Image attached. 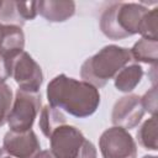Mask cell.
Returning a JSON list of instances; mask_svg holds the SVG:
<instances>
[{
  "instance_id": "1",
  "label": "cell",
  "mask_w": 158,
  "mask_h": 158,
  "mask_svg": "<svg viewBox=\"0 0 158 158\" xmlns=\"http://www.w3.org/2000/svg\"><path fill=\"white\" fill-rule=\"evenodd\" d=\"M47 98L49 105L80 118L93 115L100 104V93L95 86L65 74H59L49 81Z\"/></svg>"
},
{
  "instance_id": "2",
  "label": "cell",
  "mask_w": 158,
  "mask_h": 158,
  "mask_svg": "<svg viewBox=\"0 0 158 158\" xmlns=\"http://www.w3.org/2000/svg\"><path fill=\"white\" fill-rule=\"evenodd\" d=\"M132 60L133 59L128 48L109 44L94 56L89 57L81 64L80 75L84 81L91 84L96 89L102 88Z\"/></svg>"
},
{
  "instance_id": "3",
  "label": "cell",
  "mask_w": 158,
  "mask_h": 158,
  "mask_svg": "<svg viewBox=\"0 0 158 158\" xmlns=\"http://www.w3.org/2000/svg\"><path fill=\"white\" fill-rule=\"evenodd\" d=\"M147 9L136 2H115L101 15L100 30L111 40H121L138 33L141 21Z\"/></svg>"
},
{
  "instance_id": "4",
  "label": "cell",
  "mask_w": 158,
  "mask_h": 158,
  "mask_svg": "<svg viewBox=\"0 0 158 158\" xmlns=\"http://www.w3.org/2000/svg\"><path fill=\"white\" fill-rule=\"evenodd\" d=\"M54 158H96L95 146L74 126L63 125L49 137Z\"/></svg>"
},
{
  "instance_id": "5",
  "label": "cell",
  "mask_w": 158,
  "mask_h": 158,
  "mask_svg": "<svg viewBox=\"0 0 158 158\" xmlns=\"http://www.w3.org/2000/svg\"><path fill=\"white\" fill-rule=\"evenodd\" d=\"M41 104L40 93L17 89L6 121L10 131L25 132L31 130L35 118L40 114Z\"/></svg>"
},
{
  "instance_id": "6",
  "label": "cell",
  "mask_w": 158,
  "mask_h": 158,
  "mask_svg": "<svg viewBox=\"0 0 158 158\" xmlns=\"http://www.w3.org/2000/svg\"><path fill=\"white\" fill-rule=\"evenodd\" d=\"M99 147L104 158H136L137 146L127 130L110 127L105 130L99 139Z\"/></svg>"
},
{
  "instance_id": "7",
  "label": "cell",
  "mask_w": 158,
  "mask_h": 158,
  "mask_svg": "<svg viewBox=\"0 0 158 158\" xmlns=\"http://www.w3.org/2000/svg\"><path fill=\"white\" fill-rule=\"evenodd\" d=\"M12 77L19 89L38 93L43 81V73L40 64L25 51H22L14 60Z\"/></svg>"
},
{
  "instance_id": "8",
  "label": "cell",
  "mask_w": 158,
  "mask_h": 158,
  "mask_svg": "<svg viewBox=\"0 0 158 158\" xmlns=\"http://www.w3.org/2000/svg\"><path fill=\"white\" fill-rule=\"evenodd\" d=\"M144 109L142 106L141 96L136 94H130L122 96L116 101L112 109L111 120L114 126L130 130L136 127L144 115Z\"/></svg>"
},
{
  "instance_id": "9",
  "label": "cell",
  "mask_w": 158,
  "mask_h": 158,
  "mask_svg": "<svg viewBox=\"0 0 158 158\" xmlns=\"http://www.w3.org/2000/svg\"><path fill=\"white\" fill-rule=\"evenodd\" d=\"M2 147L15 158H35L41 144L32 130L25 132L7 131L4 136Z\"/></svg>"
},
{
  "instance_id": "10",
  "label": "cell",
  "mask_w": 158,
  "mask_h": 158,
  "mask_svg": "<svg viewBox=\"0 0 158 158\" xmlns=\"http://www.w3.org/2000/svg\"><path fill=\"white\" fill-rule=\"evenodd\" d=\"M37 12H40L49 22H63L74 15L75 4L73 1L62 0L37 1Z\"/></svg>"
},
{
  "instance_id": "11",
  "label": "cell",
  "mask_w": 158,
  "mask_h": 158,
  "mask_svg": "<svg viewBox=\"0 0 158 158\" xmlns=\"http://www.w3.org/2000/svg\"><path fill=\"white\" fill-rule=\"evenodd\" d=\"M143 68L139 64H127L115 75V86L118 91L130 93L141 81Z\"/></svg>"
},
{
  "instance_id": "12",
  "label": "cell",
  "mask_w": 158,
  "mask_h": 158,
  "mask_svg": "<svg viewBox=\"0 0 158 158\" xmlns=\"http://www.w3.org/2000/svg\"><path fill=\"white\" fill-rule=\"evenodd\" d=\"M65 125V116L63 115L62 110L52 106V105H46L41 110L40 115V121L38 126L42 131V133L49 138L51 135L53 133L54 130L58 127Z\"/></svg>"
},
{
  "instance_id": "13",
  "label": "cell",
  "mask_w": 158,
  "mask_h": 158,
  "mask_svg": "<svg viewBox=\"0 0 158 158\" xmlns=\"http://www.w3.org/2000/svg\"><path fill=\"white\" fill-rule=\"evenodd\" d=\"M132 59L147 64H157V52H158V42L157 40L141 38L135 43V46L130 49Z\"/></svg>"
},
{
  "instance_id": "14",
  "label": "cell",
  "mask_w": 158,
  "mask_h": 158,
  "mask_svg": "<svg viewBox=\"0 0 158 158\" xmlns=\"http://www.w3.org/2000/svg\"><path fill=\"white\" fill-rule=\"evenodd\" d=\"M137 139L139 144L151 151H157V117L152 116L146 120L137 131Z\"/></svg>"
},
{
  "instance_id": "15",
  "label": "cell",
  "mask_w": 158,
  "mask_h": 158,
  "mask_svg": "<svg viewBox=\"0 0 158 158\" xmlns=\"http://www.w3.org/2000/svg\"><path fill=\"white\" fill-rule=\"evenodd\" d=\"M138 33L142 35L143 38L157 40V7L146 12L141 21Z\"/></svg>"
},
{
  "instance_id": "16",
  "label": "cell",
  "mask_w": 158,
  "mask_h": 158,
  "mask_svg": "<svg viewBox=\"0 0 158 158\" xmlns=\"http://www.w3.org/2000/svg\"><path fill=\"white\" fill-rule=\"evenodd\" d=\"M11 105H12L11 88L5 83H0V127L6 123L7 116L11 110Z\"/></svg>"
},
{
  "instance_id": "17",
  "label": "cell",
  "mask_w": 158,
  "mask_h": 158,
  "mask_svg": "<svg viewBox=\"0 0 158 158\" xmlns=\"http://www.w3.org/2000/svg\"><path fill=\"white\" fill-rule=\"evenodd\" d=\"M20 53H12L0 49V83H5L10 77H12V64L15 58Z\"/></svg>"
},
{
  "instance_id": "18",
  "label": "cell",
  "mask_w": 158,
  "mask_h": 158,
  "mask_svg": "<svg viewBox=\"0 0 158 158\" xmlns=\"http://www.w3.org/2000/svg\"><path fill=\"white\" fill-rule=\"evenodd\" d=\"M17 12L21 17V20L25 22L27 20H33L37 15V1H15Z\"/></svg>"
},
{
  "instance_id": "19",
  "label": "cell",
  "mask_w": 158,
  "mask_h": 158,
  "mask_svg": "<svg viewBox=\"0 0 158 158\" xmlns=\"http://www.w3.org/2000/svg\"><path fill=\"white\" fill-rule=\"evenodd\" d=\"M142 106L144 109V111H148L149 114H152V116H156V111H157V88L156 85H153V88H151L142 98Z\"/></svg>"
},
{
  "instance_id": "20",
  "label": "cell",
  "mask_w": 158,
  "mask_h": 158,
  "mask_svg": "<svg viewBox=\"0 0 158 158\" xmlns=\"http://www.w3.org/2000/svg\"><path fill=\"white\" fill-rule=\"evenodd\" d=\"M35 158H54L51 151H40Z\"/></svg>"
},
{
  "instance_id": "21",
  "label": "cell",
  "mask_w": 158,
  "mask_h": 158,
  "mask_svg": "<svg viewBox=\"0 0 158 158\" xmlns=\"http://www.w3.org/2000/svg\"><path fill=\"white\" fill-rule=\"evenodd\" d=\"M0 158H15L14 156H11L4 147L0 148Z\"/></svg>"
},
{
  "instance_id": "22",
  "label": "cell",
  "mask_w": 158,
  "mask_h": 158,
  "mask_svg": "<svg viewBox=\"0 0 158 158\" xmlns=\"http://www.w3.org/2000/svg\"><path fill=\"white\" fill-rule=\"evenodd\" d=\"M4 28H5V23L0 22V40H1V37H2V33H4Z\"/></svg>"
},
{
  "instance_id": "23",
  "label": "cell",
  "mask_w": 158,
  "mask_h": 158,
  "mask_svg": "<svg viewBox=\"0 0 158 158\" xmlns=\"http://www.w3.org/2000/svg\"><path fill=\"white\" fill-rule=\"evenodd\" d=\"M143 158H157L156 156H144Z\"/></svg>"
},
{
  "instance_id": "24",
  "label": "cell",
  "mask_w": 158,
  "mask_h": 158,
  "mask_svg": "<svg viewBox=\"0 0 158 158\" xmlns=\"http://www.w3.org/2000/svg\"><path fill=\"white\" fill-rule=\"evenodd\" d=\"M1 5H2V1H0V7H1Z\"/></svg>"
}]
</instances>
